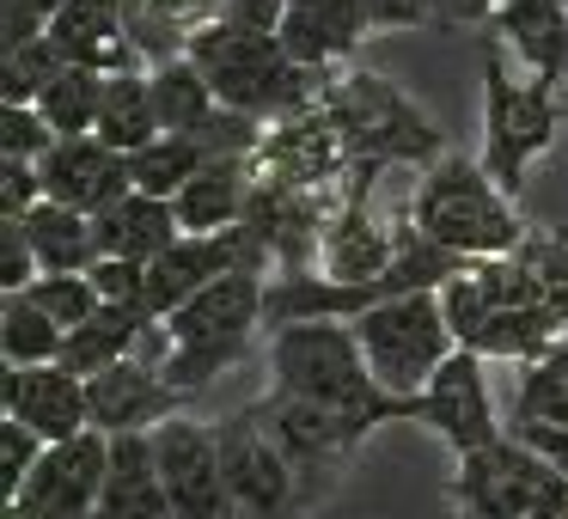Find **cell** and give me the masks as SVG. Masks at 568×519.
<instances>
[{"label":"cell","mask_w":568,"mask_h":519,"mask_svg":"<svg viewBox=\"0 0 568 519\" xmlns=\"http://www.w3.org/2000/svg\"><path fill=\"white\" fill-rule=\"evenodd\" d=\"M270 379L275 391H294L306 404L331 409V416L355 421L361 434L385 428V421H409V397H392L373 379L361 336L348 318H294L270 324Z\"/></svg>","instance_id":"1"},{"label":"cell","mask_w":568,"mask_h":519,"mask_svg":"<svg viewBox=\"0 0 568 519\" xmlns=\"http://www.w3.org/2000/svg\"><path fill=\"white\" fill-rule=\"evenodd\" d=\"M190 62L209 74V86L221 92L226 111H245L257 123H282V116L318 104L324 80H331V74H312L306 62H294L282 31H245V26H226V19L196 26Z\"/></svg>","instance_id":"2"},{"label":"cell","mask_w":568,"mask_h":519,"mask_svg":"<svg viewBox=\"0 0 568 519\" xmlns=\"http://www.w3.org/2000/svg\"><path fill=\"white\" fill-rule=\"evenodd\" d=\"M263 299H270V269H226L221 282H209L160 324V373L190 397L209 379H221L226 367H239L263 324Z\"/></svg>","instance_id":"3"},{"label":"cell","mask_w":568,"mask_h":519,"mask_svg":"<svg viewBox=\"0 0 568 519\" xmlns=\"http://www.w3.org/2000/svg\"><path fill=\"white\" fill-rule=\"evenodd\" d=\"M519 196H507L489 177L483 160H465V153H440V160L422 172L416 196H409L404 221L422 226L434 245L458 251V257H507V251L526 245L531 226L519 221L514 208Z\"/></svg>","instance_id":"4"},{"label":"cell","mask_w":568,"mask_h":519,"mask_svg":"<svg viewBox=\"0 0 568 519\" xmlns=\"http://www.w3.org/2000/svg\"><path fill=\"white\" fill-rule=\"evenodd\" d=\"M318 104L331 111L336 135H343L355 165H434L440 160V129L422 116V104L404 86H392L373 68H336L324 80Z\"/></svg>","instance_id":"5"},{"label":"cell","mask_w":568,"mask_h":519,"mask_svg":"<svg viewBox=\"0 0 568 519\" xmlns=\"http://www.w3.org/2000/svg\"><path fill=\"white\" fill-rule=\"evenodd\" d=\"M562 141V86L531 74H507L501 38H483V165L489 177L519 196L531 165Z\"/></svg>","instance_id":"6"},{"label":"cell","mask_w":568,"mask_h":519,"mask_svg":"<svg viewBox=\"0 0 568 519\" xmlns=\"http://www.w3.org/2000/svg\"><path fill=\"white\" fill-rule=\"evenodd\" d=\"M568 501V482L531 440L514 428L489 446L453 458V513L458 519H531L538 507Z\"/></svg>","instance_id":"7"},{"label":"cell","mask_w":568,"mask_h":519,"mask_svg":"<svg viewBox=\"0 0 568 519\" xmlns=\"http://www.w3.org/2000/svg\"><path fill=\"white\" fill-rule=\"evenodd\" d=\"M348 324H355V336H361V355H367L373 379L392 397H416L422 385L434 379V367L458 348L440 294H392Z\"/></svg>","instance_id":"8"},{"label":"cell","mask_w":568,"mask_h":519,"mask_svg":"<svg viewBox=\"0 0 568 519\" xmlns=\"http://www.w3.org/2000/svg\"><path fill=\"white\" fill-rule=\"evenodd\" d=\"M214 440H221L226 489H233V501H239L245 519H300V513H312L318 495H312L306 477L287 465L282 446L270 440L257 404H245V409H233L226 421H214Z\"/></svg>","instance_id":"9"},{"label":"cell","mask_w":568,"mask_h":519,"mask_svg":"<svg viewBox=\"0 0 568 519\" xmlns=\"http://www.w3.org/2000/svg\"><path fill=\"white\" fill-rule=\"evenodd\" d=\"M409 421L428 428L453 458L489 446L495 434H507L501 404H495V391H489V360H483L477 348H453V355L434 367V379L409 397Z\"/></svg>","instance_id":"10"},{"label":"cell","mask_w":568,"mask_h":519,"mask_svg":"<svg viewBox=\"0 0 568 519\" xmlns=\"http://www.w3.org/2000/svg\"><path fill=\"white\" fill-rule=\"evenodd\" d=\"M104 477H111V440L99 428L74 434V440H55V446H43L38 470L7 501V519H92Z\"/></svg>","instance_id":"11"},{"label":"cell","mask_w":568,"mask_h":519,"mask_svg":"<svg viewBox=\"0 0 568 519\" xmlns=\"http://www.w3.org/2000/svg\"><path fill=\"white\" fill-rule=\"evenodd\" d=\"M153 458H160V477H165V495H172L178 519H245L233 489H226L221 440H214L209 421L178 409L172 421L153 428Z\"/></svg>","instance_id":"12"},{"label":"cell","mask_w":568,"mask_h":519,"mask_svg":"<svg viewBox=\"0 0 568 519\" xmlns=\"http://www.w3.org/2000/svg\"><path fill=\"white\" fill-rule=\"evenodd\" d=\"M257 416H263V428H270V440L287 452V465L306 477L312 495L331 489L348 470V458L361 452V440H367L355 421L331 416V409L306 404V397H294V391H275V385L257 397Z\"/></svg>","instance_id":"13"},{"label":"cell","mask_w":568,"mask_h":519,"mask_svg":"<svg viewBox=\"0 0 568 519\" xmlns=\"http://www.w3.org/2000/svg\"><path fill=\"white\" fill-rule=\"evenodd\" d=\"M184 391L160 373L153 355H129L116 367L92 373L87 379V409H92V428L104 440H123V434H153L160 421L178 416Z\"/></svg>","instance_id":"14"},{"label":"cell","mask_w":568,"mask_h":519,"mask_svg":"<svg viewBox=\"0 0 568 519\" xmlns=\"http://www.w3.org/2000/svg\"><path fill=\"white\" fill-rule=\"evenodd\" d=\"M0 416L26 421L43 440H74V434L92 428L87 409V379L62 360H43V367H7L0 373Z\"/></svg>","instance_id":"15"},{"label":"cell","mask_w":568,"mask_h":519,"mask_svg":"<svg viewBox=\"0 0 568 519\" xmlns=\"http://www.w3.org/2000/svg\"><path fill=\"white\" fill-rule=\"evenodd\" d=\"M38 172H43V196L68 202V208H80V214H104L111 202H123L129 190H135L129 153H116L111 141H99V135H62L38 160Z\"/></svg>","instance_id":"16"},{"label":"cell","mask_w":568,"mask_h":519,"mask_svg":"<svg viewBox=\"0 0 568 519\" xmlns=\"http://www.w3.org/2000/svg\"><path fill=\"white\" fill-rule=\"evenodd\" d=\"M373 0H287L282 13V43L294 50V62H306L312 74H336L348 68V55L373 38Z\"/></svg>","instance_id":"17"},{"label":"cell","mask_w":568,"mask_h":519,"mask_svg":"<svg viewBox=\"0 0 568 519\" xmlns=\"http://www.w3.org/2000/svg\"><path fill=\"white\" fill-rule=\"evenodd\" d=\"M43 38H55V50L74 68H92V74H135V68H148L141 50L129 43L116 0H62V13L50 19Z\"/></svg>","instance_id":"18"},{"label":"cell","mask_w":568,"mask_h":519,"mask_svg":"<svg viewBox=\"0 0 568 519\" xmlns=\"http://www.w3.org/2000/svg\"><path fill=\"white\" fill-rule=\"evenodd\" d=\"M257 153H214L184 190H178V221L184 233H226V226H245L251 196H257Z\"/></svg>","instance_id":"19"},{"label":"cell","mask_w":568,"mask_h":519,"mask_svg":"<svg viewBox=\"0 0 568 519\" xmlns=\"http://www.w3.org/2000/svg\"><path fill=\"white\" fill-rule=\"evenodd\" d=\"M489 26L519 62V74L544 80V86L568 80V0H507Z\"/></svg>","instance_id":"20"},{"label":"cell","mask_w":568,"mask_h":519,"mask_svg":"<svg viewBox=\"0 0 568 519\" xmlns=\"http://www.w3.org/2000/svg\"><path fill=\"white\" fill-rule=\"evenodd\" d=\"M92 519H178L172 495H165L160 458H153V434H123L111 440V477H104L99 513Z\"/></svg>","instance_id":"21"},{"label":"cell","mask_w":568,"mask_h":519,"mask_svg":"<svg viewBox=\"0 0 568 519\" xmlns=\"http://www.w3.org/2000/svg\"><path fill=\"white\" fill-rule=\"evenodd\" d=\"M99 221V251L104 257H129V263H153L160 251H172L184 238V221H178L172 196H148V190H129L123 202H111Z\"/></svg>","instance_id":"22"},{"label":"cell","mask_w":568,"mask_h":519,"mask_svg":"<svg viewBox=\"0 0 568 519\" xmlns=\"http://www.w3.org/2000/svg\"><path fill=\"white\" fill-rule=\"evenodd\" d=\"M19 226H26V238H31V251H38L43 275H74V269H92V263L104 257V251H99V221L80 214V208H68V202L43 196Z\"/></svg>","instance_id":"23"},{"label":"cell","mask_w":568,"mask_h":519,"mask_svg":"<svg viewBox=\"0 0 568 519\" xmlns=\"http://www.w3.org/2000/svg\"><path fill=\"white\" fill-rule=\"evenodd\" d=\"M99 141H111L116 153H141L148 141H160V104H153V80L148 68L135 74H111L104 80V111H99Z\"/></svg>","instance_id":"24"},{"label":"cell","mask_w":568,"mask_h":519,"mask_svg":"<svg viewBox=\"0 0 568 519\" xmlns=\"http://www.w3.org/2000/svg\"><path fill=\"white\" fill-rule=\"evenodd\" d=\"M148 80H153V104H160L165 135H196V129H209L214 116H221V92L209 86V74H202L190 55L148 68Z\"/></svg>","instance_id":"25"},{"label":"cell","mask_w":568,"mask_h":519,"mask_svg":"<svg viewBox=\"0 0 568 519\" xmlns=\"http://www.w3.org/2000/svg\"><path fill=\"white\" fill-rule=\"evenodd\" d=\"M507 421H544V428H568V336H556L544 355L519 360L514 409H507Z\"/></svg>","instance_id":"26"},{"label":"cell","mask_w":568,"mask_h":519,"mask_svg":"<svg viewBox=\"0 0 568 519\" xmlns=\"http://www.w3.org/2000/svg\"><path fill=\"white\" fill-rule=\"evenodd\" d=\"M68 330L38 306L31 294H0V360L7 367H43V360H62Z\"/></svg>","instance_id":"27"},{"label":"cell","mask_w":568,"mask_h":519,"mask_svg":"<svg viewBox=\"0 0 568 519\" xmlns=\"http://www.w3.org/2000/svg\"><path fill=\"white\" fill-rule=\"evenodd\" d=\"M116 7H123V31H129V43L141 50V62H148V68L190 55V38H196V26L178 13L172 0H116Z\"/></svg>","instance_id":"28"},{"label":"cell","mask_w":568,"mask_h":519,"mask_svg":"<svg viewBox=\"0 0 568 519\" xmlns=\"http://www.w3.org/2000/svg\"><path fill=\"white\" fill-rule=\"evenodd\" d=\"M209 160L214 153L196 135H160L141 153H129V172H135V190H148V196H178Z\"/></svg>","instance_id":"29"},{"label":"cell","mask_w":568,"mask_h":519,"mask_svg":"<svg viewBox=\"0 0 568 519\" xmlns=\"http://www.w3.org/2000/svg\"><path fill=\"white\" fill-rule=\"evenodd\" d=\"M104 80L111 74H92V68H68L43 86L38 111L50 116L55 135H92L99 129V111H104Z\"/></svg>","instance_id":"30"},{"label":"cell","mask_w":568,"mask_h":519,"mask_svg":"<svg viewBox=\"0 0 568 519\" xmlns=\"http://www.w3.org/2000/svg\"><path fill=\"white\" fill-rule=\"evenodd\" d=\"M68 55L55 50V38H31V43H13L0 50V104H38L43 86L55 74H68Z\"/></svg>","instance_id":"31"},{"label":"cell","mask_w":568,"mask_h":519,"mask_svg":"<svg viewBox=\"0 0 568 519\" xmlns=\"http://www.w3.org/2000/svg\"><path fill=\"white\" fill-rule=\"evenodd\" d=\"M31 299H38L43 312H50L62 330H80V324L92 318V312L104 306L99 282H92V269H74V275H38V282L26 287Z\"/></svg>","instance_id":"32"},{"label":"cell","mask_w":568,"mask_h":519,"mask_svg":"<svg viewBox=\"0 0 568 519\" xmlns=\"http://www.w3.org/2000/svg\"><path fill=\"white\" fill-rule=\"evenodd\" d=\"M519 263H526L531 282H538V299L568 324V238L562 233H526Z\"/></svg>","instance_id":"33"},{"label":"cell","mask_w":568,"mask_h":519,"mask_svg":"<svg viewBox=\"0 0 568 519\" xmlns=\"http://www.w3.org/2000/svg\"><path fill=\"white\" fill-rule=\"evenodd\" d=\"M55 129L38 104H0V160H43L55 147Z\"/></svg>","instance_id":"34"},{"label":"cell","mask_w":568,"mask_h":519,"mask_svg":"<svg viewBox=\"0 0 568 519\" xmlns=\"http://www.w3.org/2000/svg\"><path fill=\"white\" fill-rule=\"evenodd\" d=\"M43 434H31L26 421H13V416H0V495L13 501L19 495V482L38 470V458H43Z\"/></svg>","instance_id":"35"},{"label":"cell","mask_w":568,"mask_h":519,"mask_svg":"<svg viewBox=\"0 0 568 519\" xmlns=\"http://www.w3.org/2000/svg\"><path fill=\"white\" fill-rule=\"evenodd\" d=\"M38 275H43V263H38V251H31L26 226L0 221V294H26Z\"/></svg>","instance_id":"36"},{"label":"cell","mask_w":568,"mask_h":519,"mask_svg":"<svg viewBox=\"0 0 568 519\" xmlns=\"http://www.w3.org/2000/svg\"><path fill=\"white\" fill-rule=\"evenodd\" d=\"M38 202H43L38 160H0V221H26Z\"/></svg>","instance_id":"37"},{"label":"cell","mask_w":568,"mask_h":519,"mask_svg":"<svg viewBox=\"0 0 568 519\" xmlns=\"http://www.w3.org/2000/svg\"><path fill=\"white\" fill-rule=\"evenodd\" d=\"M55 13H62V0H0V50L43 38Z\"/></svg>","instance_id":"38"},{"label":"cell","mask_w":568,"mask_h":519,"mask_svg":"<svg viewBox=\"0 0 568 519\" xmlns=\"http://www.w3.org/2000/svg\"><path fill=\"white\" fill-rule=\"evenodd\" d=\"M92 282H99V294L116 299V306H141V312H148V263L99 257V263H92Z\"/></svg>","instance_id":"39"},{"label":"cell","mask_w":568,"mask_h":519,"mask_svg":"<svg viewBox=\"0 0 568 519\" xmlns=\"http://www.w3.org/2000/svg\"><path fill=\"white\" fill-rule=\"evenodd\" d=\"M507 428L519 434V440H531L544 458H550L556 470H562V482H568V428H544V421H507Z\"/></svg>","instance_id":"40"},{"label":"cell","mask_w":568,"mask_h":519,"mask_svg":"<svg viewBox=\"0 0 568 519\" xmlns=\"http://www.w3.org/2000/svg\"><path fill=\"white\" fill-rule=\"evenodd\" d=\"M507 0H434V19L440 26H483V19H495Z\"/></svg>","instance_id":"41"},{"label":"cell","mask_w":568,"mask_h":519,"mask_svg":"<svg viewBox=\"0 0 568 519\" xmlns=\"http://www.w3.org/2000/svg\"><path fill=\"white\" fill-rule=\"evenodd\" d=\"M172 7L190 19V26H209V19H221V13H226V0H172Z\"/></svg>","instance_id":"42"},{"label":"cell","mask_w":568,"mask_h":519,"mask_svg":"<svg viewBox=\"0 0 568 519\" xmlns=\"http://www.w3.org/2000/svg\"><path fill=\"white\" fill-rule=\"evenodd\" d=\"M531 519H568V501H550V507H538Z\"/></svg>","instance_id":"43"}]
</instances>
